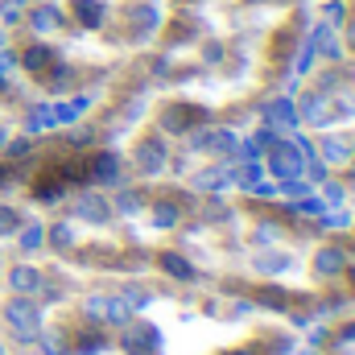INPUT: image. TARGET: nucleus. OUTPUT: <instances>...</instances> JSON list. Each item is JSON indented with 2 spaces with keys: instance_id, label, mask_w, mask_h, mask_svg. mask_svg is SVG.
Returning a JSON list of instances; mask_svg holds the SVG:
<instances>
[{
  "instance_id": "1",
  "label": "nucleus",
  "mask_w": 355,
  "mask_h": 355,
  "mask_svg": "<svg viewBox=\"0 0 355 355\" xmlns=\"http://www.w3.org/2000/svg\"><path fill=\"white\" fill-rule=\"evenodd\" d=\"M4 318H8V327L17 331V339H33V335H37V327H42V314H37V306H33V302H25V297L8 302Z\"/></svg>"
},
{
  "instance_id": "2",
  "label": "nucleus",
  "mask_w": 355,
  "mask_h": 355,
  "mask_svg": "<svg viewBox=\"0 0 355 355\" xmlns=\"http://www.w3.org/2000/svg\"><path fill=\"white\" fill-rule=\"evenodd\" d=\"M297 170H302V162L293 157V149H289V145H277V149H272V174L297 178Z\"/></svg>"
},
{
  "instance_id": "3",
  "label": "nucleus",
  "mask_w": 355,
  "mask_h": 355,
  "mask_svg": "<svg viewBox=\"0 0 355 355\" xmlns=\"http://www.w3.org/2000/svg\"><path fill=\"white\" fill-rule=\"evenodd\" d=\"M107 211H112V207H107L99 194H79V215H83V219H91V223H103V219H107Z\"/></svg>"
},
{
  "instance_id": "4",
  "label": "nucleus",
  "mask_w": 355,
  "mask_h": 355,
  "mask_svg": "<svg viewBox=\"0 0 355 355\" xmlns=\"http://www.w3.org/2000/svg\"><path fill=\"white\" fill-rule=\"evenodd\" d=\"M8 285H12L17 293H33V289L42 285V272H37V268H25V265H21V268H12Z\"/></svg>"
},
{
  "instance_id": "5",
  "label": "nucleus",
  "mask_w": 355,
  "mask_h": 355,
  "mask_svg": "<svg viewBox=\"0 0 355 355\" xmlns=\"http://www.w3.org/2000/svg\"><path fill=\"white\" fill-rule=\"evenodd\" d=\"M137 162H141V170H145V174H157V170L166 166V153H162V145H153V141H149V145H141Z\"/></svg>"
},
{
  "instance_id": "6",
  "label": "nucleus",
  "mask_w": 355,
  "mask_h": 355,
  "mask_svg": "<svg viewBox=\"0 0 355 355\" xmlns=\"http://www.w3.org/2000/svg\"><path fill=\"white\" fill-rule=\"evenodd\" d=\"M302 112H306V120H310V124H331V103H327L322 95H310Z\"/></svg>"
},
{
  "instance_id": "7",
  "label": "nucleus",
  "mask_w": 355,
  "mask_h": 355,
  "mask_svg": "<svg viewBox=\"0 0 355 355\" xmlns=\"http://www.w3.org/2000/svg\"><path fill=\"white\" fill-rule=\"evenodd\" d=\"M339 268H343V252H335V248L318 252V272H339Z\"/></svg>"
},
{
  "instance_id": "8",
  "label": "nucleus",
  "mask_w": 355,
  "mask_h": 355,
  "mask_svg": "<svg viewBox=\"0 0 355 355\" xmlns=\"http://www.w3.org/2000/svg\"><path fill=\"white\" fill-rule=\"evenodd\" d=\"M116 170H120V166H116V157H112V153L95 157V178H99V182H112V178H116Z\"/></svg>"
},
{
  "instance_id": "9",
  "label": "nucleus",
  "mask_w": 355,
  "mask_h": 355,
  "mask_svg": "<svg viewBox=\"0 0 355 355\" xmlns=\"http://www.w3.org/2000/svg\"><path fill=\"white\" fill-rule=\"evenodd\" d=\"M50 124H58V120H54V107H37V112L29 116V128H33V132H37V128H50Z\"/></svg>"
},
{
  "instance_id": "10",
  "label": "nucleus",
  "mask_w": 355,
  "mask_h": 355,
  "mask_svg": "<svg viewBox=\"0 0 355 355\" xmlns=\"http://www.w3.org/2000/svg\"><path fill=\"white\" fill-rule=\"evenodd\" d=\"M50 240H54V248H71V244H75V232H71V223H58V227L50 232Z\"/></svg>"
},
{
  "instance_id": "11",
  "label": "nucleus",
  "mask_w": 355,
  "mask_h": 355,
  "mask_svg": "<svg viewBox=\"0 0 355 355\" xmlns=\"http://www.w3.org/2000/svg\"><path fill=\"white\" fill-rule=\"evenodd\" d=\"M268 116H272V124H285V128L293 124V107H289L285 99H281V103H272V112H268Z\"/></svg>"
},
{
  "instance_id": "12",
  "label": "nucleus",
  "mask_w": 355,
  "mask_h": 355,
  "mask_svg": "<svg viewBox=\"0 0 355 355\" xmlns=\"http://www.w3.org/2000/svg\"><path fill=\"white\" fill-rule=\"evenodd\" d=\"M347 157H352L347 141H327V162H347Z\"/></svg>"
},
{
  "instance_id": "13",
  "label": "nucleus",
  "mask_w": 355,
  "mask_h": 355,
  "mask_svg": "<svg viewBox=\"0 0 355 355\" xmlns=\"http://www.w3.org/2000/svg\"><path fill=\"white\" fill-rule=\"evenodd\" d=\"M166 268H170V272H174V277H182V281H190V277H194V268L186 265V261H182V257H166Z\"/></svg>"
},
{
  "instance_id": "14",
  "label": "nucleus",
  "mask_w": 355,
  "mask_h": 355,
  "mask_svg": "<svg viewBox=\"0 0 355 355\" xmlns=\"http://www.w3.org/2000/svg\"><path fill=\"white\" fill-rule=\"evenodd\" d=\"M17 223H21V215L8 211V207H0V236H4V232H17Z\"/></svg>"
},
{
  "instance_id": "15",
  "label": "nucleus",
  "mask_w": 355,
  "mask_h": 355,
  "mask_svg": "<svg viewBox=\"0 0 355 355\" xmlns=\"http://www.w3.org/2000/svg\"><path fill=\"white\" fill-rule=\"evenodd\" d=\"M50 25H58V12L54 8H42L37 12V29H50Z\"/></svg>"
},
{
  "instance_id": "16",
  "label": "nucleus",
  "mask_w": 355,
  "mask_h": 355,
  "mask_svg": "<svg viewBox=\"0 0 355 355\" xmlns=\"http://www.w3.org/2000/svg\"><path fill=\"white\" fill-rule=\"evenodd\" d=\"M42 244V227H29L25 236H21V248H37Z\"/></svg>"
},
{
  "instance_id": "17",
  "label": "nucleus",
  "mask_w": 355,
  "mask_h": 355,
  "mask_svg": "<svg viewBox=\"0 0 355 355\" xmlns=\"http://www.w3.org/2000/svg\"><path fill=\"white\" fill-rule=\"evenodd\" d=\"M174 219H178V215H174V207H170V202H162V207H157V223H162V227H170Z\"/></svg>"
},
{
  "instance_id": "18",
  "label": "nucleus",
  "mask_w": 355,
  "mask_h": 355,
  "mask_svg": "<svg viewBox=\"0 0 355 355\" xmlns=\"http://www.w3.org/2000/svg\"><path fill=\"white\" fill-rule=\"evenodd\" d=\"M120 211L132 215V211H137V194H120Z\"/></svg>"
},
{
  "instance_id": "19",
  "label": "nucleus",
  "mask_w": 355,
  "mask_h": 355,
  "mask_svg": "<svg viewBox=\"0 0 355 355\" xmlns=\"http://www.w3.org/2000/svg\"><path fill=\"white\" fill-rule=\"evenodd\" d=\"M0 145H4V128H0Z\"/></svg>"
},
{
  "instance_id": "20",
  "label": "nucleus",
  "mask_w": 355,
  "mask_h": 355,
  "mask_svg": "<svg viewBox=\"0 0 355 355\" xmlns=\"http://www.w3.org/2000/svg\"><path fill=\"white\" fill-rule=\"evenodd\" d=\"M0 178H4V170H0Z\"/></svg>"
}]
</instances>
